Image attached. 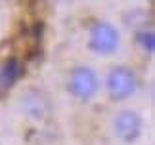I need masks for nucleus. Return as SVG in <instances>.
Returning <instances> with one entry per match:
<instances>
[{"label":"nucleus","instance_id":"1","mask_svg":"<svg viewBox=\"0 0 155 145\" xmlns=\"http://www.w3.org/2000/svg\"><path fill=\"white\" fill-rule=\"evenodd\" d=\"M102 90L100 75L90 65H75L67 75V92L81 103H90Z\"/></svg>","mask_w":155,"mask_h":145},{"label":"nucleus","instance_id":"2","mask_svg":"<svg viewBox=\"0 0 155 145\" xmlns=\"http://www.w3.org/2000/svg\"><path fill=\"white\" fill-rule=\"evenodd\" d=\"M105 92L111 101H127L138 90V75L128 65H113L104 78Z\"/></svg>","mask_w":155,"mask_h":145},{"label":"nucleus","instance_id":"3","mask_svg":"<svg viewBox=\"0 0 155 145\" xmlns=\"http://www.w3.org/2000/svg\"><path fill=\"white\" fill-rule=\"evenodd\" d=\"M86 46L96 56L109 57L121 48V33H119V29L113 23L105 21V19H98L88 29Z\"/></svg>","mask_w":155,"mask_h":145},{"label":"nucleus","instance_id":"4","mask_svg":"<svg viewBox=\"0 0 155 145\" xmlns=\"http://www.w3.org/2000/svg\"><path fill=\"white\" fill-rule=\"evenodd\" d=\"M146 130L144 117L134 109H121L111 120V132L123 145H134L142 140Z\"/></svg>","mask_w":155,"mask_h":145},{"label":"nucleus","instance_id":"5","mask_svg":"<svg viewBox=\"0 0 155 145\" xmlns=\"http://www.w3.org/2000/svg\"><path fill=\"white\" fill-rule=\"evenodd\" d=\"M19 111L31 120H44L50 114V101L44 95V92H40L38 88H27L23 90L19 99H17Z\"/></svg>","mask_w":155,"mask_h":145},{"label":"nucleus","instance_id":"6","mask_svg":"<svg viewBox=\"0 0 155 145\" xmlns=\"http://www.w3.org/2000/svg\"><path fill=\"white\" fill-rule=\"evenodd\" d=\"M23 72V67H21V61L15 57H10L6 59V61L0 65V88L6 90L10 86H14V84L19 80Z\"/></svg>","mask_w":155,"mask_h":145},{"label":"nucleus","instance_id":"7","mask_svg":"<svg viewBox=\"0 0 155 145\" xmlns=\"http://www.w3.org/2000/svg\"><path fill=\"white\" fill-rule=\"evenodd\" d=\"M134 42L138 46V50L142 53H147V56H153L155 52V34L151 27H144L140 31L134 33Z\"/></svg>","mask_w":155,"mask_h":145},{"label":"nucleus","instance_id":"8","mask_svg":"<svg viewBox=\"0 0 155 145\" xmlns=\"http://www.w3.org/2000/svg\"><path fill=\"white\" fill-rule=\"evenodd\" d=\"M124 23L132 29V31H140L144 27H150L147 25V14L146 10H130L127 15H124Z\"/></svg>","mask_w":155,"mask_h":145}]
</instances>
